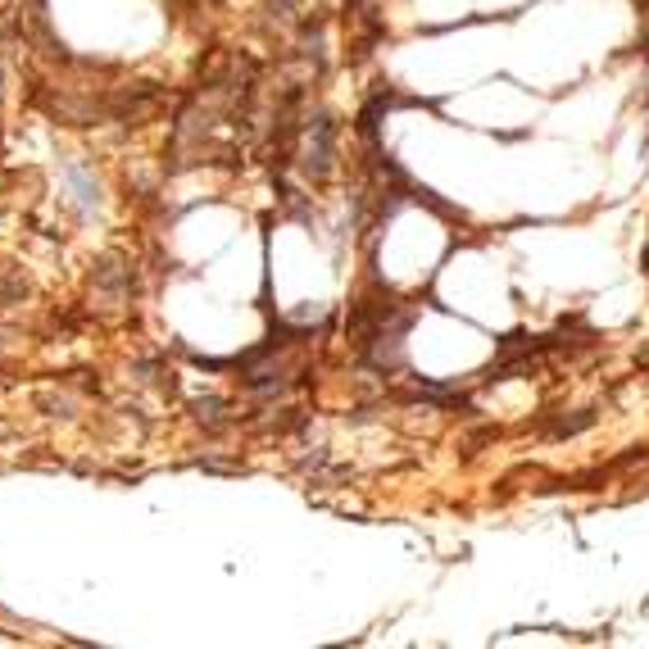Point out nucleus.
<instances>
[{
    "label": "nucleus",
    "instance_id": "1",
    "mask_svg": "<svg viewBox=\"0 0 649 649\" xmlns=\"http://www.w3.org/2000/svg\"><path fill=\"white\" fill-rule=\"evenodd\" d=\"M69 182H73V187H78L82 209H91V205H96V187H91V182H87V173H82V168H73V173H69Z\"/></svg>",
    "mask_w": 649,
    "mask_h": 649
}]
</instances>
